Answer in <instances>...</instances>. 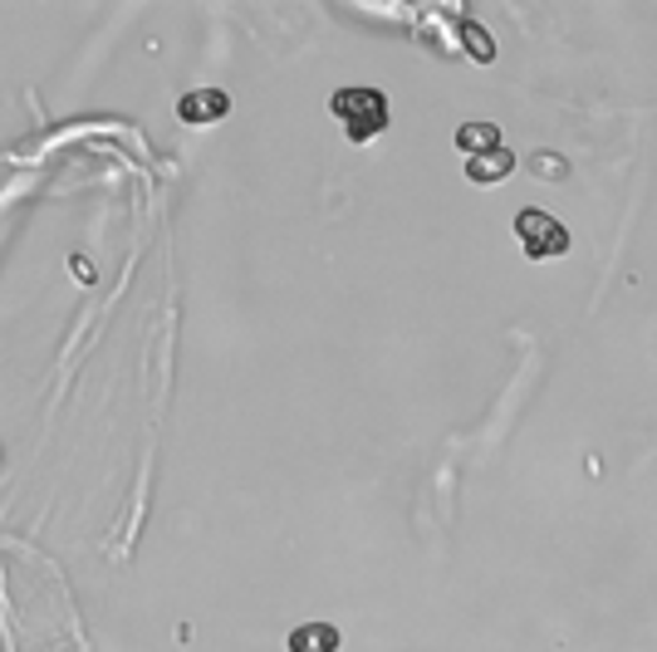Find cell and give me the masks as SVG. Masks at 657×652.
Returning <instances> with one entry per match:
<instances>
[{
    "instance_id": "ba28073f",
    "label": "cell",
    "mask_w": 657,
    "mask_h": 652,
    "mask_svg": "<svg viewBox=\"0 0 657 652\" xmlns=\"http://www.w3.org/2000/svg\"><path fill=\"white\" fill-rule=\"evenodd\" d=\"M530 167H535V172H540V177H550V182H560V177H564V172H569V167H564V162H560V157H554V152H535V157H530Z\"/></svg>"
},
{
    "instance_id": "8992f818",
    "label": "cell",
    "mask_w": 657,
    "mask_h": 652,
    "mask_svg": "<svg viewBox=\"0 0 657 652\" xmlns=\"http://www.w3.org/2000/svg\"><path fill=\"white\" fill-rule=\"evenodd\" d=\"M456 148H462L466 157H481V152L500 148V128L486 123V118H476V123H462V128H456Z\"/></svg>"
},
{
    "instance_id": "6da1fadb",
    "label": "cell",
    "mask_w": 657,
    "mask_h": 652,
    "mask_svg": "<svg viewBox=\"0 0 657 652\" xmlns=\"http://www.w3.org/2000/svg\"><path fill=\"white\" fill-rule=\"evenodd\" d=\"M328 113L344 118L348 143H368V138H378L388 128V99L378 89H338L328 99Z\"/></svg>"
},
{
    "instance_id": "5b68a950",
    "label": "cell",
    "mask_w": 657,
    "mask_h": 652,
    "mask_svg": "<svg viewBox=\"0 0 657 652\" xmlns=\"http://www.w3.org/2000/svg\"><path fill=\"white\" fill-rule=\"evenodd\" d=\"M290 652H338V628L334 623H304L284 638Z\"/></svg>"
},
{
    "instance_id": "3957f363",
    "label": "cell",
    "mask_w": 657,
    "mask_h": 652,
    "mask_svg": "<svg viewBox=\"0 0 657 652\" xmlns=\"http://www.w3.org/2000/svg\"><path fill=\"white\" fill-rule=\"evenodd\" d=\"M510 172H516V152H510L506 143L481 152V157H466V177L476 182V187H496V182H506Z\"/></svg>"
},
{
    "instance_id": "52a82bcc",
    "label": "cell",
    "mask_w": 657,
    "mask_h": 652,
    "mask_svg": "<svg viewBox=\"0 0 657 652\" xmlns=\"http://www.w3.org/2000/svg\"><path fill=\"white\" fill-rule=\"evenodd\" d=\"M462 35H466L471 59H481V64H491V59H496V45H491V30H481L476 20H462Z\"/></svg>"
},
{
    "instance_id": "7a4b0ae2",
    "label": "cell",
    "mask_w": 657,
    "mask_h": 652,
    "mask_svg": "<svg viewBox=\"0 0 657 652\" xmlns=\"http://www.w3.org/2000/svg\"><path fill=\"white\" fill-rule=\"evenodd\" d=\"M516 241L530 260H554V256L569 251L564 221H554L550 211H535V206H525V211L516 216Z\"/></svg>"
},
{
    "instance_id": "277c9868",
    "label": "cell",
    "mask_w": 657,
    "mask_h": 652,
    "mask_svg": "<svg viewBox=\"0 0 657 652\" xmlns=\"http://www.w3.org/2000/svg\"><path fill=\"white\" fill-rule=\"evenodd\" d=\"M226 108H231V99H226L222 89H196L177 104V118L182 123H192V128H202V123H222Z\"/></svg>"
}]
</instances>
